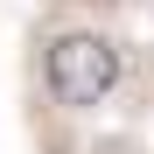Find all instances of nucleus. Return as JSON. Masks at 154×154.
<instances>
[{
	"label": "nucleus",
	"mask_w": 154,
	"mask_h": 154,
	"mask_svg": "<svg viewBox=\"0 0 154 154\" xmlns=\"http://www.w3.org/2000/svg\"><path fill=\"white\" fill-rule=\"evenodd\" d=\"M112 84H119V42H112V35L70 28V35L49 42V91H56V105L84 112V105H98Z\"/></svg>",
	"instance_id": "f257e3e1"
}]
</instances>
